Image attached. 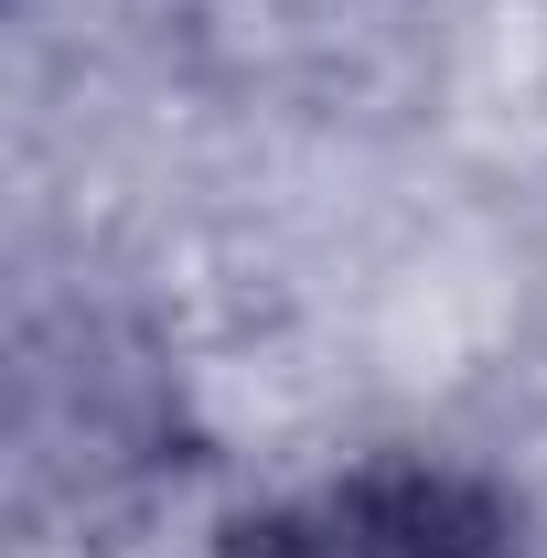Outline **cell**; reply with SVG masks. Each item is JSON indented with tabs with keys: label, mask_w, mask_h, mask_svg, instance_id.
<instances>
[{
	"label": "cell",
	"mask_w": 547,
	"mask_h": 558,
	"mask_svg": "<svg viewBox=\"0 0 547 558\" xmlns=\"http://www.w3.org/2000/svg\"><path fill=\"white\" fill-rule=\"evenodd\" d=\"M226 558H515V526L473 473L365 462L343 484H312L269 515H247Z\"/></svg>",
	"instance_id": "1"
}]
</instances>
